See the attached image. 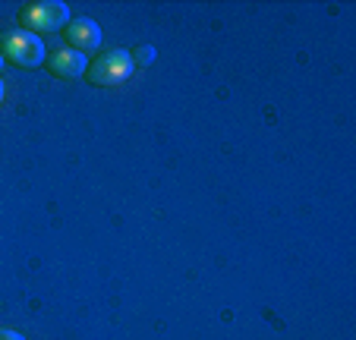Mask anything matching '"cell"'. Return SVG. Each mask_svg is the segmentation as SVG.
I'll return each mask as SVG.
<instances>
[{"label":"cell","mask_w":356,"mask_h":340,"mask_svg":"<svg viewBox=\"0 0 356 340\" xmlns=\"http://www.w3.org/2000/svg\"><path fill=\"white\" fill-rule=\"evenodd\" d=\"M0 54L3 60L22 70H35L47 60V47L38 35L26 32V29H3L0 32Z\"/></svg>","instance_id":"cell-1"},{"label":"cell","mask_w":356,"mask_h":340,"mask_svg":"<svg viewBox=\"0 0 356 340\" xmlns=\"http://www.w3.org/2000/svg\"><path fill=\"white\" fill-rule=\"evenodd\" d=\"M133 73H136V63L127 47H111V51L98 54L95 60H88L86 79L95 88H114V86H123Z\"/></svg>","instance_id":"cell-2"},{"label":"cell","mask_w":356,"mask_h":340,"mask_svg":"<svg viewBox=\"0 0 356 340\" xmlns=\"http://www.w3.org/2000/svg\"><path fill=\"white\" fill-rule=\"evenodd\" d=\"M19 29L32 35H51V32H60L67 29L70 22V7L63 0H32L26 7L19 10Z\"/></svg>","instance_id":"cell-3"},{"label":"cell","mask_w":356,"mask_h":340,"mask_svg":"<svg viewBox=\"0 0 356 340\" xmlns=\"http://www.w3.org/2000/svg\"><path fill=\"white\" fill-rule=\"evenodd\" d=\"M44 67H47V73L57 76V79H82L88 70V57L73 51V47H57L54 54H47Z\"/></svg>","instance_id":"cell-4"},{"label":"cell","mask_w":356,"mask_h":340,"mask_svg":"<svg viewBox=\"0 0 356 340\" xmlns=\"http://www.w3.org/2000/svg\"><path fill=\"white\" fill-rule=\"evenodd\" d=\"M63 38H67V47L79 54H92L101 47V29L95 19L88 16H79V19H70L67 29H63Z\"/></svg>","instance_id":"cell-5"},{"label":"cell","mask_w":356,"mask_h":340,"mask_svg":"<svg viewBox=\"0 0 356 340\" xmlns=\"http://www.w3.org/2000/svg\"><path fill=\"white\" fill-rule=\"evenodd\" d=\"M129 57H133L136 67H152V63H155V57H158V51L152 44H136L133 51H129Z\"/></svg>","instance_id":"cell-6"},{"label":"cell","mask_w":356,"mask_h":340,"mask_svg":"<svg viewBox=\"0 0 356 340\" xmlns=\"http://www.w3.org/2000/svg\"><path fill=\"white\" fill-rule=\"evenodd\" d=\"M0 340H26L19 331H10V327H0Z\"/></svg>","instance_id":"cell-7"},{"label":"cell","mask_w":356,"mask_h":340,"mask_svg":"<svg viewBox=\"0 0 356 340\" xmlns=\"http://www.w3.org/2000/svg\"><path fill=\"white\" fill-rule=\"evenodd\" d=\"M0 101H3V82H0Z\"/></svg>","instance_id":"cell-8"},{"label":"cell","mask_w":356,"mask_h":340,"mask_svg":"<svg viewBox=\"0 0 356 340\" xmlns=\"http://www.w3.org/2000/svg\"><path fill=\"white\" fill-rule=\"evenodd\" d=\"M0 70H3V54H0Z\"/></svg>","instance_id":"cell-9"}]
</instances>
